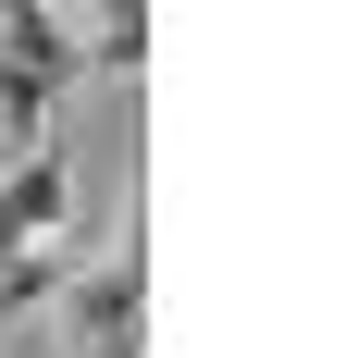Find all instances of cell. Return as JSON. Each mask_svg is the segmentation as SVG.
Masks as SVG:
<instances>
[{"label":"cell","instance_id":"obj_1","mask_svg":"<svg viewBox=\"0 0 358 358\" xmlns=\"http://www.w3.org/2000/svg\"><path fill=\"white\" fill-rule=\"evenodd\" d=\"M74 74V25L50 13V0H13L0 13V148L50 136V87Z\"/></svg>","mask_w":358,"mask_h":358},{"label":"cell","instance_id":"obj_4","mask_svg":"<svg viewBox=\"0 0 358 358\" xmlns=\"http://www.w3.org/2000/svg\"><path fill=\"white\" fill-rule=\"evenodd\" d=\"M74 62H99V74H136V62H148V13H136V0L87 13V25H74Z\"/></svg>","mask_w":358,"mask_h":358},{"label":"cell","instance_id":"obj_2","mask_svg":"<svg viewBox=\"0 0 358 358\" xmlns=\"http://www.w3.org/2000/svg\"><path fill=\"white\" fill-rule=\"evenodd\" d=\"M62 322H74V346H136V322H148V259L124 248V259H99V272H74V285H62Z\"/></svg>","mask_w":358,"mask_h":358},{"label":"cell","instance_id":"obj_3","mask_svg":"<svg viewBox=\"0 0 358 358\" xmlns=\"http://www.w3.org/2000/svg\"><path fill=\"white\" fill-rule=\"evenodd\" d=\"M62 235V148H25L13 173H0V272L25 248H50Z\"/></svg>","mask_w":358,"mask_h":358},{"label":"cell","instance_id":"obj_6","mask_svg":"<svg viewBox=\"0 0 358 358\" xmlns=\"http://www.w3.org/2000/svg\"><path fill=\"white\" fill-rule=\"evenodd\" d=\"M13 161H25V148H0V173H13Z\"/></svg>","mask_w":358,"mask_h":358},{"label":"cell","instance_id":"obj_5","mask_svg":"<svg viewBox=\"0 0 358 358\" xmlns=\"http://www.w3.org/2000/svg\"><path fill=\"white\" fill-rule=\"evenodd\" d=\"M62 285H74V248H25L13 272H0V322H25L37 296H62Z\"/></svg>","mask_w":358,"mask_h":358}]
</instances>
